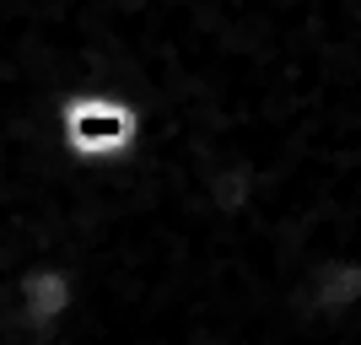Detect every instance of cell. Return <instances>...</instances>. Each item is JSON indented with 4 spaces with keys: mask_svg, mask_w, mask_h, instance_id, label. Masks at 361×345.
Returning a JSON list of instances; mask_svg holds the SVG:
<instances>
[{
    "mask_svg": "<svg viewBox=\"0 0 361 345\" xmlns=\"http://www.w3.org/2000/svg\"><path fill=\"white\" fill-rule=\"evenodd\" d=\"M65 140L81 157H119L135 140V114L119 108L114 97L92 92V97H71L65 103Z\"/></svg>",
    "mask_w": 361,
    "mask_h": 345,
    "instance_id": "obj_1",
    "label": "cell"
}]
</instances>
